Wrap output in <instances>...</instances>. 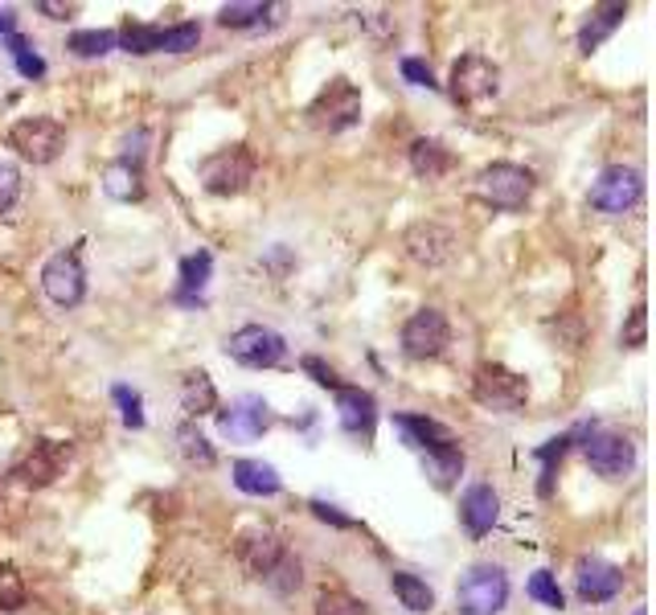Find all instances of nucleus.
<instances>
[{"mask_svg": "<svg viewBox=\"0 0 656 615\" xmlns=\"http://www.w3.org/2000/svg\"><path fill=\"white\" fill-rule=\"evenodd\" d=\"M259 172V156L246 149V144H230V149L209 152L206 161H197V181L206 185V193L214 197H234L243 193Z\"/></svg>", "mask_w": 656, "mask_h": 615, "instance_id": "nucleus-1", "label": "nucleus"}, {"mask_svg": "<svg viewBox=\"0 0 656 615\" xmlns=\"http://www.w3.org/2000/svg\"><path fill=\"white\" fill-rule=\"evenodd\" d=\"M509 603V575L497 562H476L455 587V612L460 615H497Z\"/></svg>", "mask_w": 656, "mask_h": 615, "instance_id": "nucleus-2", "label": "nucleus"}, {"mask_svg": "<svg viewBox=\"0 0 656 615\" xmlns=\"http://www.w3.org/2000/svg\"><path fill=\"white\" fill-rule=\"evenodd\" d=\"M472 394L480 407L497 410V414H517L529 402V377L501 361H485L472 373Z\"/></svg>", "mask_w": 656, "mask_h": 615, "instance_id": "nucleus-3", "label": "nucleus"}, {"mask_svg": "<svg viewBox=\"0 0 656 615\" xmlns=\"http://www.w3.org/2000/svg\"><path fill=\"white\" fill-rule=\"evenodd\" d=\"M308 124L324 136H340L353 124H361V91L349 78H329V87L308 103Z\"/></svg>", "mask_w": 656, "mask_h": 615, "instance_id": "nucleus-4", "label": "nucleus"}, {"mask_svg": "<svg viewBox=\"0 0 656 615\" xmlns=\"http://www.w3.org/2000/svg\"><path fill=\"white\" fill-rule=\"evenodd\" d=\"M533 172L525 165H513V161H497V165L480 168V177H476V197L492 209H522L529 197H533Z\"/></svg>", "mask_w": 656, "mask_h": 615, "instance_id": "nucleus-5", "label": "nucleus"}, {"mask_svg": "<svg viewBox=\"0 0 656 615\" xmlns=\"http://www.w3.org/2000/svg\"><path fill=\"white\" fill-rule=\"evenodd\" d=\"M9 149L29 165H54L66 149V128L50 115H25L9 128Z\"/></svg>", "mask_w": 656, "mask_h": 615, "instance_id": "nucleus-6", "label": "nucleus"}, {"mask_svg": "<svg viewBox=\"0 0 656 615\" xmlns=\"http://www.w3.org/2000/svg\"><path fill=\"white\" fill-rule=\"evenodd\" d=\"M226 357L246 370H271L287 357V341L267 324H243L226 336Z\"/></svg>", "mask_w": 656, "mask_h": 615, "instance_id": "nucleus-7", "label": "nucleus"}, {"mask_svg": "<svg viewBox=\"0 0 656 615\" xmlns=\"http://www.w3.org/2000/svg\"><path fill=\"white\" fill-rule=\"evenodd\" d=\"M501 91V66L485 54H464L451 66V99L460 107H480Z\"/></svg>", "mask_w": 656, "mask_h": 615, "instance_id": "nucleus-8", "label": "nucleus"}, {"mask_svg": "<svg viewBox=\"0 0 656 615\" xmlns=\"http://www.w3.org/2000/svg\"><path fill=\"white\" fill-rule=\"evenodd\" d=\"M644 197V172L632 165H612L600 172V181L591 185V205L600 214H632Z\"/></svg>", "mask_w": 656, "mask_h": 615, "instance_id": "nucleus-9", "label": "nucleus"}, {"mask_svg": "<svg viewBox=\"0 0 656 615\" xmlns=\"http://www.w3.org/2000/svg\"><path fill=\"white\" fill-rule=\"evenodd\" d=\"M582 451H587V464L595 467L603 481H623L636 467V444L628 435H619V431L591 427Z\"/></svg>", "mask_w": 656, "mask_h": 615, "instance_id": "nucleus-10", "label": "nucleus"}, {"mask_svg": "<svg viewBox=\"0 0 656 615\" xmlns=\"http://www.w3.org/2000/svg\"><path fill=\"white\" fill-rule=\"evenodd\" d=\"M402 251L407 259L419 262V267H448L455 255H460V239L455 230L443 222H414L407 234H402Z\"/></svg>", "mask_w": 656, "mask_h": 615, "instance_id": "nucleus-11", "label": "nucleus"}, {"mask_svg": "<svg viewBox=\"0 0 656 615\" xmlns=\"http://www.w3.org/2000/svg\"><path fill=\"white\" fill-rule=\"evenodd\" d=\"M451 345V320L439 308H419L407 324H402V354L414 361H432Z\"/></svg>", "mask_w": 656, "mask_h": 615, "instance_id": "nucleus-12", "label": "nucleus"}, {"mask_svg": "<svg viewBox=\"0 0 656 615\" xmlns=\"http://www.w3.org/2000/svg\"><path fill=\"white\" fill-rule=\"evenodd\" d=\"M271 423H275V414H271L267 398H259V394H243L226 410H218V431L230 444H250V439H259L262 431H271Z\"/></svg>", "mask_w": 656, "mask_h": 615, "instance_id": "nucleus-13", "label": "nucleus"}, {"mask_svg": "<svg viewBox=\"0 0 656 615\" xmlns=\"http://www.w3.org/2000/svg\"><path fill=\"white\" fill-rule=\"evenodd\" d=\"M41 287L57 308H78L87 296V271H82L78 251H57L54 259L41 267Z\"/></svg>", "mask_w": 656, "mask_h": 615, "instance_id": "nucleus-14", "label": "nucleus"}, {"mask_svg": "<svg viewBox=\"0 0 656 615\" xmlns=\"http://www.w3.org/2000/svg\"><path fill=\"white\" fill-rule=\"evenodd\" d=\"M66 464H70V444L41 439V444H34V451L21 460L13 476H21V485H29V488H46L62 476V467Z\"/></svg>", "mask_w": 656, "mask_h": 615, "instance_id": "nucleus-15", "label": "nucleus"}, {"mask_svg": "<svg viewBox=\"0 0 656 615\" xmlns=\"http://www.w3.org/2000/svg\"><path fill=\"white\" fill-rule=\"evenodd\" d=\"M619 587H623V571L616 562L579 559V566H575V595L582 603H607V599L619 595Z\"/></svg>", "mask_w": 656, "mask_h": 615, "instance_id": "nucleus-16", "label": "nucleus"}, {"mask_svg": "<svg viewBox=\"0 0 656 615\" xmlns=\"http://www.w3.org/2000/svg\"><path fill=\"white\" fill-rule=\"evenodd\" d=\"M337 394V419L340 427L349 431L353 439H374V427H377V402L370 390H361V386H340Z\"/></svg>", "mask_w": 656, "mask_h": 615, "instance_id": "nucleus-17", "label": "nucleus"}, {"mask_svg": "<svg viewBox=\"0 0 656 615\" xmlns=\"http://www.w3.org/2000/svg\"><path fill=\"white\" fill-rule=\"evenodd\" d=\"M501 517V497H497V488L492 485H472L464 492V501H460V522L468 529L472 538H485L488 529L497 525Z\"/></svg>", "mask_w": 656, "mask_h": 615, "instance_id": "nucleus-18", "label": "nucleus"}, {"mask_svg": "<svg viewBox=\"0 0 656 615\" xmlns=\"http://www.w3.org/2000/svg\"><path fill=\"white\" fill-rule=\"evenodd\" d=\"M287 554V546H283L275 534H243L239 538V562L246 566V575L250 578H267L275 566H280V559Z\"/></svg>", "mask_w": 656, "mask_h": 615, "instance_id": "nucleus-19", "label": "nucleus"}, {"mask_svg": "<svg viewBox=\"0 0 656 615\" xmlns=\"http://www.w3.org/2000/svg\"><path fill=\"white\" fill-rule=\"evenodd\" d=\"M394 431H398L402 444L414 451H432V448H443V444H455L451 427H443L439 419H427V414H394Z\"/></svg>", "mask_w": 656, "mask_h": 615, "instance_id": "nucleus-20", "label": "nucleus"}, {"mask_svg": "<svg viewBox=\"0 0 656 615\" xmlns=\"http://www.w3.org/2000/svg\"><path fill=\"white\" fill-rule=\"evenodd\" d=\"M464 448L460 444H443V448H432L423 451V476L432 481L439 492H448V488H455V481L464 476Z\"/></svg>", "mask_w": 656, "mask_h": 615, "instance_id": "nucleus-21", "label": "nucleus"}, {"mask_svg": "<svg viewBox=\"0 0 656 615\" xmlns=\"http://www.w3.org/2000/svg\"><path fill=\"white\" fill-rule=\"evenodd\" d=\"M623 17H628V4H595V9H591V17H587V25L579 29L582 54H595L603 41L612 38L619 25H623Z\"/></svg>", "mask_w": 656, "mask_h": 615, "instance_id": "nucleus-22", "label": "nucleus"}, {"mask_svg": "<svg viewBox=\"0 0 656 615\" xmlns=\"http://www.w3.org/2000/svg\"><path fill=\"white\" fill-rule=\"evenodd\" d=\"M103 189H107V197L115 202H140L144 197V165H136V161H112L107 172H103Z\"/></svg>", "mask_w": 656, "mask_h": 615, "instance_id": "nucleus-23", "label": "nucleus"}, {"mask_svg": "<svg viewBox=\"0 0 656 615\" xmlns=\"http://www.w3.org/2000/svg\"><path fill=\"white\" fill-rule=\"evenodd\" d=\"M234 488L246 497H275L283 488L280 472L262 460H234Z\"/></svg>", "mask_w": 656, "mask_h": 615, "instance_id": "nucleus-24", "label": "nucleus"}, {"mask_svg": "<svg viewBox=\"0 0 656 615\" xmlns=\"http://www.w3.org/2000/svg\"><path fill=\"white\" fill-rule=\"evenodd\" d=\"M181 407L189 419H202V414L218 410V390H214V377L206 370H189L181 377Z\"/></svg>", "mask_w": 656, "mask_h": 615, "instance_id": "nucleus-25", "label": "nucleus"}, {"mask_svg": "<svg viewBox=\"0 0 656 615\" xmlns=\"http://www.w3.org/2000/svg\"><path fill=\"white\" fill-rule=\"evenodd\" d=\"M115 46L136 57L165 54V25H144V21H124V29L115 34Z\"/></svg>", "mask_w": 656, "mask_h": 615, "instance_id": "nucleus-26", "label": "nucleus"}, {"mask_svg": "<svg viewBox=\"0 0 656 615\" xmlns=\"http://www.w3.org/2000/svg\"><path fill=\"white\" fill-rule=\"evenodd\" d=\"M451 165H455V156H451V149H443L439 140H414L411 144V168L414 177H423V181H439L443 172H451Z\"/></svg>", "mask_w": 656, "mask_h": 615, "instance_id": "nucleus-27", "label": "nucleus"}, {"mask_svg": "<svg viewBox=\"0 0 656 615\" xmlns=\"http://www.w3.org/2000/svg\"><path fill=\"white\" fill-rule=\"evenodd\" d=\"M209 271H214V255H209V251H197V255L181 259V283H177V299H181V304H197V299H202V292H206V283H209Z\"/></svg>", "mask_w": 656, "mask_h": 615, "instance_id": "nucleus-28", "label": "nucleus"}, {"mask_svg": "<svg viewBox=\"0 0 656 615\" xmlns=\"http://www.w3.org/2000/svg\"><path fill=\"white\" fill-rule=\"evenodd\" d=\"M390 591L398 595V603L414 615H427L435 607V591L427 587V578L407 575V571H394L390 575Z\"/></svg>", "mask_w": 656, "mask_h": 615, "instance_id": "nucleus-29", "label": "nucleus"}, {"mask_svg": "<svg viewBox=\"0 0 656 615\" xmlns=\"http://www.w3.org/2000/svg\"><path fill=\"white\" fill-rule=\"evenodd\" d=\"M177 451H181V460H185L189 467H202V472H209V467L218 464V451H214V444L197 431V423H181V427H177Z\"/></svg>", "mask_w": 656, "mask_h": 615, "instance_id": "nucleus-30", "label": "nucleus"}, {"mask_svg": "<svg viewBox=\"0 0 656 615\" xmlns=\"http://www.w3.org/2000/svg\"><path fill=\"white\" fill-rule=\"evenodd\" d=\"M271 13H280L275 4H262V0H239V4H222L218 9V25L222 29H255L262 21L271 17Z\"/></svg>", "mask_w": 656, "mask_h": 615, "instance_id": "nucleus-31", "label": "nucleus"}, {"mask_svg": "<svg viewBox=\"0 0 656 615\" xmlns=\"http://www.w3.org/2000/svg\"><path fill=\"white\" fill-rule=\"evenodd\" d=\"M579 435H582V427H575V431H566V435H558V439H550L545 448L533 451V460L542 464V485H538V492H542V497H550V488H554V472H558L563 456L570 451V444H575Z\"/></svg>", "mask_w": 656, "mask_h": 615, "instance_id": "nucleus-32", "label": "nucleus"}, {"mask_svg": "<svg viewBox=\"0 0 656 615\" xmlns=\"http://www.w3.org/2000/svg\"><path fill=\"white\" fill-rule=\"evenodd\" d=\"M66 50L75 57H103L115 50V34L112 29H82V34H70Z\"/></svg>", "mask_w": 656, "mask_h": 615, "instance_id": "nucleus-33", "label": "nucleus"}, {"mask_svg": "<svg viewBox=\"0 0 656 615\" xmlns=\"http://www.w3.org/2000/svg\"><path fill=\"white\" fill-rule=\"evenodd\" d=\"M25 599H29V591H25L21 571L13 562H0V612H21Z\"/></svg>", "mask_w": 656, "mask_h": 615, "instance_id": "nucleus-34", "label": "nucleus"}, {"mask_svg": "<svg viewBox=\"0 0 656 615\" xmlns=\"http://www.w3.org/2000/svg\"><path fill=\"white\" fill-rule=\"evenodd\" d=\"M317 615H370V603L333 587V591H320L317 595Z\"/></svg>", "mask_w": 656, "mask_h": 615, "instance_id": "nucleus-35", "label": "nucleus"}, {"mask_svg": "<svg viewBox=\"0 0 656 615\" xmlns=\"http://www.w3.org/2000/svg\"><path fill=\"white\" fill-rule=\"evenodd\" d=\"M275 595H292V591H300V582H304V566H300V559L296 554H283L280 559V566L271 571V575L262 578Z\"/></svg>", "mask_w": 656, "mask_h": 615, "instance_id": "nucleus-36", "label": "nucleus"}, {"mask_svg": "<svg viewBox=\"0 0 656 615\" xmlns=\"http://www.w3.org/2000/svg\"><path fill=\"white\" fill-rule=\"evenodd\" d=\"M525 591H529V599H538L542 607H550V612H563V607H566L563 587L554 582V575H550V571H538V575L529 578V587H525Z\"/></svg>", "mask_w": 656, "mask_h": 615, "instance_id": "nucleus-37", "label": "nucleus"}, {"mask_svg": "<svg viewBox=\"0 0 656 615\" xmlns=\"http://www.w3.org/2000/svg\"><path fill=\"white\" fill-rule=\"evenodd\" d=\"M197 41H202V25L197 21L169 25L165 29V54H189V50H197Z\"/></svg>", "mask_w": 656, "mask_h": 615, "instance_id": "nucleus-38", "label": "nucleus"}, {"mask_svg": "<svg viewBox=\"0 0 656 615\" xmlns=\"http://www.w3.org/2000/svg\"><path fill=\"white\" fill-rule=\"evenodd\" d=\"M112 398L119 402V414H124V427L140 431L144 427V398L131 390V386H115Z\"/></svg>", "mask_w": 656, "mask_h": 615, "instance_id": "nucleus-39", "label": "nucleus"}, {"mask_svg": "<svg viewBox=\"0 0 656 615\" xmlns=\"http://www.w3.org/2000/svg\"><path fill=\"white\" fill-rule=\"evenodd\" d=\"M17 197H21V168L0 161V214H9Z\"/></svg>", "mask_w": 656, "mask_h": 615, "instance_id": "nucleus-40", "label": "nucleus"}, {"mask_svg": "<svg viewBox=\"0 0 656 615\" xmlns=\"http://www.w3.org/2000/svg\"><path fill=\"white\" fill-rule=\"evenodd\" d=\"M644 336H648V312H644V304H636L632 317H628V324H623V333H619V341H623L628 349H640Z\"/></svg>", "mask_w": 656, "mask_h": 615, "instance_id": "nucleus-41", "label": "nucleus"}, {"mask_svg": "<svg viewBox=\"0 0 656 615\" xmlns=\"http://www.w3.org/2000/svg\"><path fill=\"white\" fill-rule=\"evenodd\" d=\"M300 366H304V373H312V382L324 386V390H340V386H345V382L337 377V370H333V366H324L320 357H304Z\"/></svg>", "mask_w": 656, "mask_h": 615, "instance_id": "nucleus-42", "label": "nucleus"}, {"mask_svg": "<svg viewBox=\"0 0 656 615\" xmlns=\"http://www.w3.org/2000/svg\"><path fill=\"white\" fill-rule=\"evenodd\" d=\"M402 78H407V82H414V87H427V91H432V87H439V82H435V75H432V66H427L423 57H402Z\"/></svg>", "mask_w": 656, "mask_h": 615, "instance_id": "nucleus-43", "label": "nucleus"}, {"mask_svg": "<svg viewBox=\"0 0 656 615\" xmlns=\"http://www.w3.org/2000/svg\"><path fill=\"white\" fill-rule=\"evenodd\" d=\"M308 509H312V517L324 525H337V529H353V517H345L337 504H329V501H308Z\"/></svg>", "mask_w": 656, "mask_h": 615, "instance_id": "nucleus-44", "label": "nucleus"}, {"mask_svg": "<svg viewBox=\"0 0 656 615\" xmlns=\"http://www.w3.org/2000/svg\"><path fill=\"white\" fill-rule=\"evenodd\" d=\"M13 57H17V71H21V75H25V78H41V75H46V62H41L38 54H29V50H21V54H13Z\"/></svg>", "mask_w": 656, "mask_h": 615, "instance_id": "nucleus-45", "label": "nucleus"}, {"mask_svg": "<svg viewBox=\"0 0 656 615\" xmlns=\"http://www.w3.org/2000/svg\"><path fill=\"white\" fill-rule=\"evenodd\" d=\"M38 13H46L50 21H66V17H75V4H54V0H38Z\"/></svg>", "mask_w": 656, "mask_h": 615, "instance_id": "nucleus-46", "label": "nucleus"}, {"mask_svg": "<svg viewBox=\"0 0 656 615\" xmlns=\"http://www.w3.org/2000/svg\"><path fill=\"white\" fill-rule=\"evenodd\" d=\"M9 34H13V13L0 9V38H9Z\"/></svg>", "mask_w": 656, "mask_h": 615, "instance_id": "nucleus-47", "label": "nucleus"}, {"mask_svg": "<svg viewBox=\"0 0 656 615\" xmlns=\"http://www.w3.org/2000/svg\"><path fill=\"white\" fill-rule=\"evenodd\" d=\"M632 615H644V607H636V612H632Z\"/></svg>", "mask_w": 656, "mask_h": 615, "instance_id": "nucleus-48", "label": "nucleus"}]
</instances>
